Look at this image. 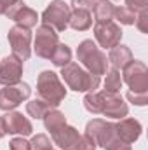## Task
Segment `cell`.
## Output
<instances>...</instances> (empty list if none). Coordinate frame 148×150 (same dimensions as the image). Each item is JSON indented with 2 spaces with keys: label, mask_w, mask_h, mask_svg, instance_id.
I'll return each instance as SVG.
<instances>
[{
  "label": "cell",
  "mask_w": 148,
  "mask_h": 150,
  "mask_svg": "<svg viewBox=\"0 0 148 150\" xmlns=\"http://www.w3.org/2000/svg\"><path fill=\"white\" fill-rule=\"evenodd\" d=\"M77 59L80 61V67L85 68L87 72L98 75H105L108 72V56L96 45L92 40H82L77 47Z\"/></svg>",
  "instance_id": "1"
},
{
  "label": "cell",
  "mask_w": 148,
  "mask_h": 150,
  "mask_svg": "<svg viewBox=\"0 0 148 150\" xmlns=\"http://www.w3.org/2000/svg\"><path fill=\"white\" fill-rule=\"evenodd\" d=\"M61 77L65 79L66 86L77 93H94L101 82L98 75L87 72L85 68H82L78 63H73V61H70L61 68Z\"/></svg>",
  "instance_id": "2"
},
{
  "label": "cell",
  "mask_w": 148,
  "mask_h": 150,
  "mask_svg": "<svg viewBox=\"0 0 148 150\" xmlns=\"http://www.w3.org/2000/svg\"><path fill=\"white\" fill-rule=\"evenodd\" d=\"M37 94L40 100H44L51 107H59L66 98V89L61 84L58 74L44 70L37 79Z\"/></svg>",
  "instance_id": "3"
},
{
  "label": "cell",
  "mask_w": 148,
  "mask_h": 150,
  "mask_svg": "<svg viewBox=\"0 0 148 150\" xmlns=\"http://www.w3.org/2000/svg\"><path fill=\"white\" fill-rule=\"evenodd\" d=\"M72 9L65 0H52L47 9L42 12V25L54 28L56 32H65L68 28Z\"/></svg>",
  "instance_id": "4"
},
{
  "label": "cell",
  "mask_w": 148,
  "mask_h": 150,
  "mask_svg": "<svg viewBox=\"0 0 148 150\" xmlns=\"http://www.w3.org/2000/svg\"><path fill=\"white\" fill-rule=\"evenodd\" d=\"M122 80L132 93H148V68L143 61L132 59L122 68Z\"/></svg>",
  "instance_id": "5"
},
{
  "label": "cell",
  "mask_w": 148,
  "mask_h": 150,
  "mask_svg": "<svg viewBox=\"0 0 148 150\" xmlns=\"http://www.w3.org/2000/svg\"><path fill=\"white\" fill-rule=\"evenodd\" d=\"M7 38H9L12 56L19 58L21 61H26L32 56V32H30V28L14 25L9 30Z\"/></svg>",
  "instance_id": "6"
},
{
  "label": "cell",
  "mask_w": 148,
  "mask_h": 150,
  "mask_svg": "<svg viewBox=\"0 0 148 150\" xmlns=\"http://www.w3.org/2000/svg\"><path fill=\"white\" fill-rule=\"evenodd\" d=\"M85 134H89L96 142V145L103 147L105 150H108L118 140L117 134H115L113 122L103 120V119H92V120H89L87 126H85Z\"/></svg>",
  "instance_id": "7"
},
{
  "label": "cell",
  "mask_w": 148,
  "mask_h": 150,
  "mask_svg": "<svg viewBox=\"0 0 148 150\" xmlns=\"http://www.w3.org/2000/svg\"><path fill=\"white\" fill-rule=\"evenodd\" d=\"M32 94V89L25 82H18L14 86H4L0 89V110L11 112L18 105H21L25 100H28Z\"/></svg>",
  "instance_id": "8"
},
{
  "label": "cell",
  "mask_w": 148,
  "mask_h": 150,
  "mask_svg": "<svg viewBox=\"0 0 148 150\" xmlns=\"http://www.w3.org/2000/svg\"><path fill=\"white\" fill-rule=\"evenodd\" d=\"M59 44L58 32L47 25H40L37 28V35H35V44H33V51L38 58L42 59H51L56 45Z\"/></svg>",
  "instance_id": "9"
},
{
  "label": "cell",
  "mask_w": 148,
  "mask_h": 150,
  "mask_svg": "<svg viewBox=\"0 0 148 150\" xmlns=\"http://www.w3.org/2000/svg\"><path fill=\"white\" fill-rule=\"evenodd\" d=\"M122 35H124V32L115 21H105V23L94 25V38L105 49H111L117 44H120Z\"/></svg>",
  "instance_id": "10"
},
{
  "label": "cell",
  "mask_w": 148,
  "mask_h": 150,
  "mask_svg": "<svg viewBox=\"0 0 148 150\" xmlns=\"http://www.w3.org/2000/svg\"><path fill=\"white\" fill-rule=\"evenodd\" d=\"M101 98H103V108L101 113L105 117L111 119H124L129 113V107L124 101V98L118 93H106V91H99Z\"/></svg>",
  "instance_id": "11"
},
{
  "label": "cell",
  "mask_w": 148,
  "mask_h": 150,
  "mask_svg": "<svg viewBox=\"0 0 148 150\" xmlns=\"http://www.w3.org/2000/svg\"><path fill=\"white\" fill-rule=\"evenodd\" d=\"M23 75V61L16 56H5L0 61V84L2 86H14L21 82Z\"/></svg>",
  "instance_id": "12"
},
{
  "label": "cell",
  "mask_w": 148,
  "mask_h": 150,
  "mask_svg": "<svg viewBox=\"0 0 148 150\" xmlns=\"http://www.w3.org/2000/svg\"><path fill=\"white\" fill-rule=\"evenodd\" d=\"M5 16L9 18V19H12V21H16V25H19V26H25V28H33V26H37V21H38V14L32 9V7H28L23 0H18L7 12H5Z\"/></svg>",
  "instance_id": "13"
},
{
  "label": "cell",
  "mask_w": 148,
  "mask_h": 150,
  "mask_svg": "<svg viewBox=\"0 0 148 150\" xmlns=\"http://www.w3.org/2000/svg\"><path fill=\"white\" fill-rule=\"evenodd\" d=\"M113 126H115L117 138L122 140L124 143H129V145L138 142V138L141 136V131H143L141 124L136 119H125L124 117V119H118V122L113 124Z\"/></svg>",
  "instance_id": "14"
},
{
  "label": "cell",
  "mask_w": 148,
  "mask_h": 150,
  "mask_svg": "<svg viewBox=\"0 0 148 150\" xmlns=\"http://www.w3.org/2000/svg\"><path fill=\"white\" fill-rule=\"evenodd\" d=\"M5 119V127L7 133L11 134H21V136H30L33 133V126L28 117H25L21 112H7L4 115Z\"/></svg>",
  "instance_id": "15"
},
{
  "label": "cell",
  "mask_w": 148,
  "mask_h": 150,
  "mask_svg": "<svg viewBox=\"0 0 148 150\" xmlns=\"http://www.w3.org/2000/svg\"><path fill=\"white\" fill-rule=\"evenodd\" d=\"M52 142L54 145H58L61 150H77L78 149V142H80V134L73 126H63L59 131H56L52 134Z\"/></svg>",
  "instance_id": "16"
},
{
  "label": "cell",
  "mask_w": 148,
  "mask_h": 150,
  "mask_svg": "<svg viewBox=\"0 0 148 150\" xmlns=\"http://www.w3.org/2000/svg\"><path fill=\"white\" fill-rule=\"evenodd\" d=\"M132 59L134 58H132L131 49L127 45H122V44H117L115 47H111L110 52H108V63L111 65V68H115V70H122Z\"/></svg>",
  "instance_id": "17"
},
{
  "label": "cell",
  "mask_w": 148,
  "mask_h": 150,
  "mask_svg": "<svg viewBox=\"0 0 148 150\" xmlns=\"http://www.w3.org/2000/svg\"><path fill=\"white\" fill-rule=\"evenodd\" d=\"M68 26L73 28L75 32H85L92 26V16L89 11L84 9H73L68 19Z\"/></svg>",
  "instance_id": "18"
},
{
  "label": "cell",
  "mask_w": 148,
  "mask_h": 150,
  "mask_svg": "<svg viewBox=\"0 0 148 150\" xmlns=\"http://www.w3.org/2000/svg\"><path fill=\"white\" fill-rule=\"evenodd\" d=\"M113 9L115 5L110 0H96L92 7V14L96 23H105V21H113Z\"/></svg>",
  "instance_id": "19"
},
{
  "label": "cell",
  "mask_w": 148,
  "mask_h": 150,
  "mask_svg": "<svg viewBox=\"0 0 148 150\" xmlns=\"http://www.w3.org/2000/svg\"><path fill=\"white\" fill-rule=\"evenodd\" d=\"M44 126H45V129L51 133V134H54L56 131H59L63 126H66V117H65V113L59 112V110H49V112L44 115Z\"/></svg>",
  "instance_id": "20"
},
{
  "label": "cell",
  "mask_w": 148,
  "mask_h": 150,
  "mask_svg": "<svg viewBox=\"0 0 148 150\" xmlns=\"http://www.w3.org/2000/svg\"><path fill=\"white\" fill-rule=\"evenodd\" d=\"M51 61H52L54 67L63 68L65 65H68V63L72 61V49H70L66 44H61V42H59V44L56 45L52 56H51Z\"/></svg>",
  "instance_id": "21"
},
{
  "label": "cell",
  "mask_w": 148,
  "mask_h": 150,
  "mask_svg": "<svg viewBox=\"0 0 148 150\" xmlns=\"http://www.w3.org/2000/svg\"><path fill=\"white\" fill-rule=\"evenodd\" d=\"M106 79H105V89L106 93H120L122 89V77H120V72L115 70V68H108L106 72Z\"/></svg>",
  "instance_id": "22"
},
{
  "label": "cell",
  "mask_w": 148,
  "mask_h": 150,
  "mask_svg": "<svg viewBox=\"0 0 148 150\" xmlns=\"http://www.w3.org/2000/svg\"><path fill=\"white\" fill-rule=\"evenodd\" d=\"M51 110V105L45 103L44 100H32L30 103H26V112L33 119H44V115Z\"/></svg>",
  "instance_id": "23"
},
{
  "label": "cell",
  "mask_w": 148,
  "mask_h": 150,
  "mask_svg": "<svg viewBox=\"0 0 148 150\" xmlns=\"http://www.w3.org/2000/svg\"><path fill=\"white\" fill-rule=\"evenodd\" d=\"M84 107L85 110L91 113H101L103 108V98H101V93H87L84 96Z\"/></svg>",
  "instance_id": "24"
},
{
  "label": "cell",
  "mask_w": 148,
  "mask_h": 150,
  "mask_svg": "<svg viewBox=\"0 0 148 150\" xmlns=\"http://www.w3.org/2000/svg\"><path fill=\"white\" fill-rule=\"evenodd\" d=\"M113 19L118 21L120 25H134L136 21V12L127 9L125 5H117L113 9Z\"/></svg>",
  "instance_id": "25"
},
{
  "label": "cell",
  "mask_w": 148,
  "mask_h": 150,
  "mask_svg": "<svg viewBox=\"0 0 148 150\" xmlns=\"http://www.w3.org/2000/svg\"><path fill=\"white\" fill-rule=\"evenodd\" d=\"M52 145H51V140L47 134H35L30 142V150H51Z\"/></svg>",
  "instance_id": "26"
},
{
  "label": "cell",
  "mask_w": 148,
  "mask_h": 150,
  "mask_svg": "<svg viewBox=\"0 0 148 150\" xmlns=\"http://www.w3.org/2000/svg\"><path fill=\"white\" fill-rule=\"evenodd\" d=\"M127 100L131 103H134L136 107H145L148 103V93H132V91H129Z\"/></svg>",
  "instance_id": "27"
},
{
  "label": "cell",
  "mask_w": 148,
  "mask_h": 150,
  "mask_svg": "<svg viewBox=\"0 0 148 150\" xmlns=\"http://www.w3.org/2000/svg\"><path fill=\"white\" fill-rule=\"evenodd\" d=\"M134 25L138 26V30H140L141 33H148V9L136 14V21H134Z\"/></svg>",
  "instance_id": "28"
},
{
  "label": "cell",
  "mask_w": 148,
  "mask_h": 150,
  "mask_svg": "<svg viewBox=\"0 0 148 150\" xmlns=\"http://www.w3.org/2000/svg\"><path fill=\"white\" fill-rule=\"evenodd\" d=\"M125 7L138 14V12L148 9V0H125Z\"/></svg>",
  "instance_id": "29"
},
{
  "label": "cell",
  "mask_w": 148,
  "mask_h": 150,
  "mask_svg": "<svg viewBox=\"0 0 148 150\" xmlns=\"http://www.w3.org/2000/svg\"><path fill=\"white\" fill-rule=\"evenodd\" d=\"M96 142L89 136V134H80V142H78V149L77 150H96Z\"/></svg>",
  "instance_id": "30"
},
{
  "label": "cell",
  "mask_w": 148,
  "mask_h": 150,
  "mask_svg": "<svg viewBox=\"0 0 148 150\" xmlns=\"http://www.w3.org/2000/svg\"><path fill=\"white\" fill-rule=\"evenodd\" d=\"M9 149L11 150H30V142H26L23 136L21 138H12L9 142Z\"/></svg>",
  "instance_id": "31"
},
{
  "label": "cell",
  "mask_w": 148,
  "mask_h": 150,
  "mask_svg": "<svg viewBox=\"0 0 148 150\" xmlns=\"http://www.w3.org/2000/svg\"><path fill=\"white\" fill-rule=\"evenodd\" d=\"M96 0H72V7L73 9H84V11H92Z\"/></svg>",
  "instance_id": "32"
},
{
  "label": "cell",
  "mask_w": 148,
  "mask_h": 150,
  "mask_svg": "<svg viewBox=\"0 0 148 150\" xmlns=\"http://www.w3.org/2000/svg\"><path fill=\"white\" fill-rule=\"evenodd\" d=\"M16 2H18V0H0V16H2V14H5V12H7V11L16 4Z\"/></svg>",
  "instance_id": "33"
},
{
  "label": "cell",
  "mask_w": 148,
  "mask_h": 150,
  "mask_svg": "<svg viewBox=\"0 0 148 150\" xmlns=\"http://www.w3.org/2000/svg\"><path fill=\"white\" fill-rule=\"evenodd\" d=\"M108 150H132V149H131V145H129V143H124L122 140H117V142H115Z\"/></svg>",
  "instance_id": "34"
},
{
  "label": "cell",
  "mask_w": 148,
  "mask_h": 150,
  "mask_svg": "<svg viewBox=\"0 0 148 150\" xmlns=\"http://www.w3.org/2000/svg\"><path fill=\"white\" fill-rule=\"evenodd\" d=\"M7 134V127H5V119H4V115L0 117V138H4Z\"/></svg>",
  "instance_id": "35"
},
{
  "label": "cell",
  "mask_w": 148,
  "mask_h": 150,
  "mask_svg": "<svg viewBox=\"0 0 148 150\" xmlns=\"http://www.w3.org/2000/svg\"><path fill=\"white\" fill-rule=\"evenodd\" d=\"M51 150H54V149H51Z\"/></svg>",
  "instance_id": "36"
}]
</instances>
